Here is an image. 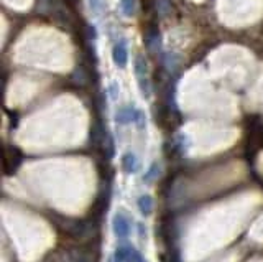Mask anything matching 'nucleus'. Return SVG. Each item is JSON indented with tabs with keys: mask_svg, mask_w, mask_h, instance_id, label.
Wrapping results in <instances>:
<instances>
[{
	"mask_svg": "<svg viewBox=\"0 0 263 262\" xmlns=\"http://www.w3.org/2000/svg\"><path fill=\"white\" fill-rule=\"evenodd\" d=\"M135 5L137 0H120V9L127 17H132L135 14Z\"/></svg>",
	"mask_w": 263,
	"mask_h": 262,
	"instance_id": "nucleus-10",
	"label": "nucleus"
},
{
	"mask_svg": "<svg viewBox=\"0 0 263 262\" xmlns=\"http://www.w3.org/2000/svg\"><path fill=\"white\" fill-rule=\"evenodd\" d=\"M20 160H22V157L17 152L15 148L12 150V157H10V152H5L4 155V168H5V173L7 175H12L15 170L18 168L20 165Z\"/></svg>",
	"mask_w": 263,
	"mask_h": 262,
	"instance_id": "nucleus-6",
	"label": "nucleus"
},
{
	"mask_svg": "<svg viewBox=\"0 0 263 262\" xmlns=\"http://www.w3.org/2000/svg\"><path fill=\"white\" fill-rule=\"evenodd\" d=\"M115 119H117L118 124L135 122V124H138V127H143V124H145V116L138 109H135V107H122L117 113Z\"/></svg>",
	"mask_w": 263,
	"mask_h": 262,
	"instance_id": "nucleus-2",
	"label": "nucleus"
},
{
	"mask_svg": "<svg viewBox=\"0 0 263 262\" xmlns=\"http://www.w3.org/2000/svg\"><path fill=\"white\" fill-rule=\"evenodd\" d=\"M112 60L117 64L118 68H125L128 63V51H127V45L125 42H118L114 50H112Z\"/></svg>",
	"mask_w": 263,
	"mask_h": 262,
	"instance_id": "nucleus-5",
	"label": "nucleus"
},
{
	"mask_svg": "<svg viewBox=\"0 0 263 262\" xmlns=\"http://www.w3.org/2000/svg\"><path fill=\"white\" fill-rule=\"evenodd\" d=\"M134 68H135V78L138 81V88H140L143 97H150V76H148V64L147 60L142 56V55H137L135 56V61H134Z\"/></svg>",
	"mask_w": 263,
	"mask_h": 262,
	"instance_id": "nucleus-1",
	"label": "nucleus"
},
{
	"mask_svg": "<svg viewBox=\"0 0 263 262\" xmlns=\"http://www.w3.org/2000/svg\"><path fill=\"white\" fill-rule=\"evenodd\" d=\"M137 157L134 155V154H127V155H123V159H122V167H123V170L125 172H128V173H132V172H135L137 170Z\"/></svg>",
	"mask_w": 263,
	"mask_h": 262,
	"instance_id": "nucleus-8",
	"label": "nucleus"
},
{
	"mask_svg": "<svg viewBox=\"0 0 263 262\" xmlns=\"http://www.w3.org/2000/svg\"><path fill=\"white\" fill-rule=\"evenodd\" d=\"M138 206H140V211L143 214H150L151 208H153V200H151V196H148V195L140 196V198H138Z\"/></svg>",
	"mask_w": 263,
	"mask_h": 262,
	"instance_id": "nucleus-9",
	"label": "nucleus"
},
{
	"mask_svg": "<svg viewBox=\"0 0 263 262\" xmlns=\"http://www.w3.org/2000/svg\"><path fill=\"white\" fill-rule=\"evenodd\" d=\"M107 203H109L107 195H105V196L99 195L96 198V201H94V205H92V208H91V211H89V218L94 219L96 222H101L104 213L107 211Z\"/></svg>",
	"mask_w": 263,
	"mask_h": 262,
	"instance_id": "nucleus-4",
	"label": "nucleus"
},
{
	"mask_svg": "<svg viewBox=\"0 0 263 262\" xmlns=\"http://www.w3.org/2000/svg\"><path fill=\"white\" fill-rule=\"evenodd\" d=\"M114 262H143L142 255L127 244L120 246L114 254Z\"/></svg>",
	"mask_w": 263,
	"mask_h": 262,
	"instance_id": "nucleus-3",
	"label": "nucleus"
},
{
	"mask_svg": "<svg viewBox=\"0 0 263 262\" xmlns=\"http://www.w3.org/2000/svg\"><path fill=\"white\" fill-rule=\"evenodd\" d=\"M89 5L94 12H99L102 9V0H89Z\"/></svg>",
	"mask_w": 263,
	"mask_h": 262,
	"instance_id": "nucleus-11",
	"label": "nucleus"
},
{
	"mask_svg": "<svg viewBox=\"0 0 263 262\" xmlns=\"http://www.w3.org/2000/svg\"><path fill=\"white\" fill-rule=\"evenodd\" d=\"M114 231L117 236L120 238H125L128 233H130V226H128V221L123 218L122 214H117L115 219H114Z\"/></svg>",
	"mask_w": 263,
	"mask_h": 262,
	"instance_id": "nucleus-7",
	"label": "nucleus"
}]
</instances>
